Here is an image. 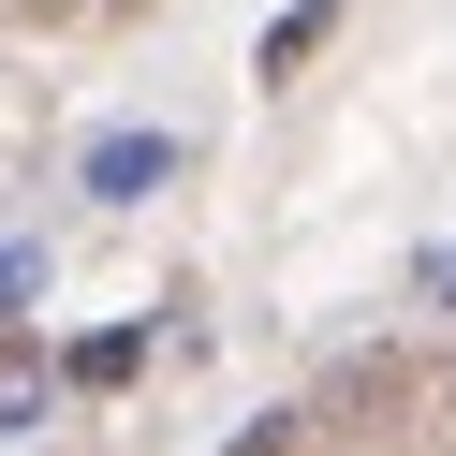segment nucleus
I'll use <instances>...</instances> for the list:
<instances>
[{
    "label": "nucleus",
    "mask_w": 456,
    "mask_h": 456,
    "mask_svg": "<svg viewBox=\"0 0 456 456\" xmlns=\"http://www.w3.org/2000/svg\"><path fill=\"white\" fill-rule=\"evenodd\" d=\"M162 177H177V133H103V148H89V191H103V207H148Z\"/></svg>",
    "instance_id": "obj_1"
},
{
    "label": "nucleus",
    "mask_w": 456,
    "mask_h": 456,
    "mask_svg": "<svg viewBox=\"0 0 456 456\" xmlns=\"http://www.w3.org/2000/svg\"><path fill=\"white\" fill-rule=\"evenodd\" d=\"M45 397H60V354H30V338H0V427H30Z\"/></svg>",
    "instance_id": "obj_2"
},
{
    "label": "nucleus",
    "mask_w": 456,
    "mask_h": 456,
    "mask_svg": "<svg viewBox=\"0 0 456 456\" xmlns=\"http://www.w3.org/2000/svg\"><path fill=\"white\" fill-rule=\"evenodd\" d=\"M324 30H338V0H295V15H280V30H265V74H295V60H324Z\"/></svg>",
    "instance_id": "obj_3"
},
{
    "label": "nucleus",
    "mask_w": 456,
    "mask_h": 456,
    "mask_svg": "<svg viewBox=\"0 0 456 456\" xmlns=\"http://www.w3.org/2000/svg\"><path fill=\"white\" fill-rule=\"evenodd\" d=\"M133 368H148V338H133V324H103V338H74V383H89V397H103V383H133Z\"/></svg>",
    "instance_id": "obj_4"
},
{
    "label": "nucleus",
    "mask_w": 456,
    "mask_h": 456,
    "mask_svg": "<svg viewBox=\"0 0 456 456\" xmlns=\"http://www.w3.org/2000/svg\"><path fill=\"white\" fill-rule=\"evenodd\" d=\"M221 456H295V412H265L250 442H221Z\"/></svg>",
    "instance_id": "obj_5"
},
{
    "label": "nucleus",
    "mask_w": 456,
    "mask_h": 456,
    "mask_svg": "<svg viewBox=\"0 0 456 456\" xmlns=\"http://www.w3.org/2000/svg\"><path fill=\"white\" fill-rule=\"evenodd\" d=\"M427 295H442V309H456V250H442V265H427Z\"/></svg>",
    "instance_id": "obj_6"
}]
</instances>
